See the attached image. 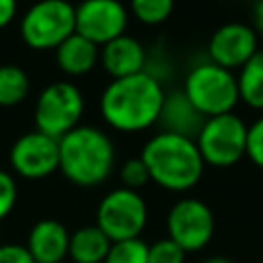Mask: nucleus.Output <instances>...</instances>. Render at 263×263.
Segmentation results:
<instances>
[{"label":"nucleus","instance_id":"f257e3e1","mask_svg":"<svg viewBox=\"0 0 263 263\" xmlns=\"http://www.w3.org/2000/svg\"><path fill=\"white\" fill-rule=\"evenodd\" d=\"M164 84L148 72L109 80L99 97L101 119L119 134H140L158 125Z\"/></svg>","mask_w":263,"mask_h":263},{"label":"nucleus","instance_id":"f03ea898","mask_svg":"<svg viewBox=\"0 0 263 263\" xmlns=\"http://www.w3.org/2000/svg\"><path fill=\"white\" fill-rule=\"evenodd\" d=\"M140 158L148 168L150 183L168 193H187L201 181L205 171L193 138L162 129L144 142Z\"/></svg>","mask_w":263,"mask_h":263},{"label":"nucleus","instance_id":"7ed1b4c3","mask_svg":"<svg viewBox=\"0 0 263 263\" xmlns=\"http://www.w3.org/2000/svg\"><path fill=\"white\" fill-rule=\"evenodd\" d=\"M60 173L68 183L80 189L103 185L115 171L117 148L111 136L88 123H80L58 140Z\"/></svg>","mask_w":263,"mask_h":263},{"label":"nucleus","instance_id":"20e7f679","mask_svg":"<svg viewBox=\"0 0 263 263\" xmlns=\"http://www.w3.org/2000/svg\"><path fill=\"white\" fill-rule=\"evenodd\" d=\"M181 88L203 117L232 113L240 103L236 72H230L208 58L187 70Z\"/></svg>","mask_w":263,"mask_h":263},{"label":"nucleus","instance_id":"39448f33","mask_svg":"<svg viewBox=\"0 0 263 263\" xmlns=\"http://www.w3.org/2000/svg\"><path fill=\"white\" fill-rule=\"evenodd\" d=\"M86 109V99L80 86L68 78L45 84L33 105L35 129L60 140L80 125Z\"/></svg>","mask_w":263,"mask_h":263},{"label":"nucleus","instance_id":"423d86ee","mask_svg":"<svg viewBox=\"0 0 263 263\" xmlns=\"http://www.w3.org/2000/svg\"><path fill=\"white\" fill-rule=\"evenodd\" d=\"M76 33V8L68 0H37L18 21V35L29 49L49 51Z\"/></svg>","mask_w":263,"mask_h":263},{"label":"nucleus","instance_id":"0eeeda50","mask_svg":"<svg viewBox=\"0 0 263 263\" xmlns=\"http://www.w3.org/2000/svg\"><path fill=\"white\" fill-rule=\"evenodd\" d=\"M247 134L249 123L236 111L205 117L195 136L205 166L230 168L247 158Z\"/></svg>","mask_w":263,"mask_h":263},{"label":"nucleus","instance_id":"6e6552de","mask_svg":"<svg viewBox=\"0 0 263 263\" xmlns=\"http://www.w3.org/2000/svg\"><path fill=\"white\" fill-rule=\"evenodd\" d=\"M148 203L136 189L115 187L107 191L95 212V224L107 234L111 242L140 238L148 226Z\"/></svg>","mask_w":263,"mask_h":263},{"label":"nucleus","instance_id":"1a4fd4ad","mask_svg":"<svg viewBox=\"0 0 263 263\" xmlns=\"http://www.w3.org/2000/svg\"><path fill=\"white\" fill-rule=\"evenodd\" d=\"M164 226L166 236L175 240L185 253H199L214 238L216 218L203 199L183 195L168 208Z\"/></svg>","mask_w":263,"mask_h":263},{"label":"nucleus","instance_id":"9d476101","mask_svg":"<svg viewBox=\"0 0 263 263\" xmlns=\"http://www.w3.org/2000/svg\"><path fill=\"white\" fill-rule=\"evenodd\" d=\"M8 164L10 173L21 179H47L60 171V144L39 129L25 132L10 144Z\"/></svg>","mask_w":263,"mask_h":263},{"label":"nucleus","instance_id":"9b49d317","mask_svg":"<svg viewBox=\"0 0 263 263\" xmlns=\"http://www.w3.org/2000/svg\"><path fill=\"white\" fill-rule=\"evenodd\" d=\"M76 8V33L105 45L125 33L129 25V10L121 0H82Z\"/></svg>","mask_w":263,"mask_h":263},{"label":"nucleus","instance_id":"f8f14e48","mask_svg":"<svg viewBox=\"0 0 263 263\" xmlns=\"http://www.w3.org/2000/svg\"><path fill=\"white\" fill-rule=\"evenodd\" d=\"M259 49V37L249 23L230 21L220 25L208 39L205 58L230 72L240 70Z\"/></svg>","mask_w":263,"mask_h":263},{"label":"nucleus","instance_id":"ddd939ff","mask_svg":"<svg viewBox=\"0 0 263 263\" xmlns=\"http://www.w3.org/2000/svg\"><path fill=\"white\" fill-rule=\"evenodd\" d=\"M146 60H148V47L138 37L127 33L111 39L99 49V64L111 80L144 72Z\"/></svg>","mask_w":263,"mask_h":263},{"label":"nucleus","instance_id":"4468645a","mask_svg":"<svg viewBox=\"0 0 263 263\" xmlns=\"http://www.w3.org/2000/svg\"><path fill=\"white\" fill-rule=\"evenodd\" d=\"M70 230L58 218H41L37 220L29 232L25 247L31 253L35 263H62L68 259Z\"/></svg>","mask_w":263,"mask_h":263},{"label":"nucleus","instance_id":"2eb2a0df","mask_svg":"<svg viewBox=\"0 0 263 263\" xmlns=\"http://www.w3.org/2000/svg\"><path fill=\"white\" fill-rule=\"evenodd\" d=\"M203 119L205 117L191 105V101L187 99L183 88L166 90L164 103L160 109V117H158V125L162 132H173V134L187 136V138L195 140Z\"/></svg>","mask_w":263,"mask_h":263},{"label":"nucleus","instance_id":"dca6fc26","mask_svg":"<svg viewBox=\"0 0 263 263\" xmlns=\"http://www.w3.org/2000/svg\"><path fill=\"white\" fill-rule=\"evenodd\" d=\"M99 45L88 41L86 37L72 33L64 43H60L55 51V64L64 76L70 78H80L90 74L97 64H99Z\"/></svg>","mask_w":263,"mask_h":263},{"label":"nucleus","instance_id":"f3484780","mask_svg":"<svg viewBox=\"0 0 263 263\" xmlns=\"http://www.w3.org/2000/svg\"><path fill=\"white\" fill-rule=\"evenodd\" d=\"M109 247L111 240L97 224L82 226L70 232L68 259L72 263H105Z\"/></svg>","mask_w":263,"mask_h":263},{"label":"nucleus","instance_id":"a211bd4d","mask_svg":"<svg viewBox=\"0 0 263 263\" xmlns=\"http://www.w3.org/2000/svg\"><path fill=\"white\" fill-rule=\"evenodd\" d=\"M238 99L253 111L263 113V49L259 47L255 55L236 70Z\"/></svg>","mask_w":263,"mask_h":263},{"label":"nucleus","instance_id":"6ab92c4d","mask_svg":"<svg viewBox=\"0 0 263 263\" xmlns=\"http://www.w3.org/2000/svg\"><path fill=\"white\" fill-rule=\"evenodd\" d=\"M31 92L29 74L16 64H0V107L21 105Z\"/></svg>","mask_w":263,"mask_h":263},{"label":"nucleus","instance_id":"aec40b11","mask_svg":"<svg viewBox=\"0 0 263 263\" xmlns=\"http://www.w3.org/2000/svg\"><path fill=\"white\" fill-rule=\"evenodd\" d=\"M127 10L138 23L146 27H156L168 21L175 10V0H129Z\"/></svg>","mask_w":263,"mask_h":263},{"label":"nucleus","instance_id":"412c9836","mask_svg":"<svg viewBox=\"0 0 263 263\" xmlns=\"http://www.w3.org/2000/svg\"><path fill=\"white\" fill-rule=\"evenodd\" d=\"M105 263H148V242L142 236L115 240L109 247Z\"/></svg>","mask_w":263,"mask_h":263},{"label":"nucleus","instance_id":"4be33fe9","mask_svg":"<svg viewBox=\"0 0 263 263\" xmlns=\"http://www.w3.org/2000/svg\"><path fill=\"white\" fill-rule=\"evenodd\" d=\"M187 253L168 236L148 245V263H185Z\"/></svg>","mask_w":263,"mask_h":263},{"label":"nucleus","instance_id":"5701e85b","mask_svg":"<svg viewBox=\"0 0 263 263\" xmlns=\"http://www.w3.org/2000/svg\"><path fill=\"white\" fill-rule=\"evenodd\" d=\"M119 179H121V185L127 187V189H136L140 191L142 187H146L150 183V175H148V168L146 164L142 162L140 156L136 158H127L121 168H119Z\"/></svg>","mask_w":263,"mask_h":263},{"label":"nucleus","instance_id":"b1692460","mask_svg":"<svg viewBox=\"0 0 263 263\" xmlns=\"http://www.w3.org/2000/svg\"><path fill=\"white\" fill-rule=\"evenodd\" d=\"M16 201H18L16 177L10 171L0 168V222L12 214Z\"/></svg>","mask_w":263,"mask_h":263},{"label":"nucleus","instance_id":"393cba45","mask_svg":"<svg viewBox=\"0 0 263 263\" xmlns=\"http://www.w3.org/2000/svg\"><path fill=\"white\" fill-rule=\"evenodd\" d=\"M247 158L263 171V113L249 123L247 134Z\"/></svg>","mask_w":263,"mask_h":263},{"label":"nucleus","instance_id":"a878e982","mask_svg":"<svg viewBox=\"0 0 263 263\" xmlns=\"http://www.w3.org/2000/svg\"><path fill=\"white\" fill-rule=\"evenodd\" d=\"M0 263H35L25 245L2 242L0 245Z\"/></svg>","mask_w":263,"mask_h":263},{"label":"nucleus","instance_id":"bb28decb","mask_svg":"<svg viewBox=\"0 0 263 263\" xmlns=\"http://www.w3.org/2000/svg\"><path fill=\"white\" fill-rule=\"evenodd\" d=\"M18 12V0H0V31L12 25Z\"/></svg>","mask_w":263,"mask_h":263},{"label":"nucleus","instance_id":"cd10ccee","mask_svg":"<svg viewBox=\"0 0 263 263\" xmlns=\"http://www.w3.org/2000/svg\"><path fill=\"white\" fill-rule=\"evenodd\" d=\"M249 25L257 33V37H263V0H253L251 2V14H249Z\"/></svg>","mask_w":263,"mask_h":263},{"label":"nucleus","instance_id":"c85d7f7f","mask_svg":"<svg viewBox=\"0 0 263 263\" xmlns=\"http://www.w3.org/2000/svg\"><path fill=\"white\" fill-rule=\"evenodd\" d=\"M201 263H232V261H230V259H226V257L216 255V257H208V259H203Z\"/></svg>","mask_w":263,"mask_h":263}]
</instances>
